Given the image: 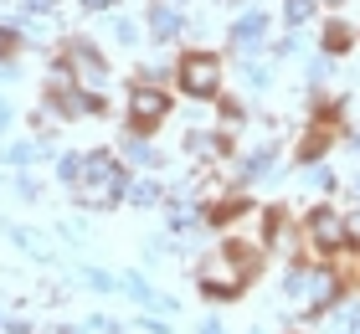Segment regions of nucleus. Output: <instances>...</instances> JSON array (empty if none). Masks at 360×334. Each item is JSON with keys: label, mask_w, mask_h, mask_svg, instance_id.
I'll return each instance as SVG.
<instances>
[{"label": "nucleus", "mask_w": 360, "mask_h": 334, "mask_svg": "<svg viewBox=\"0 0 360 334\" xmlns=\"http://www.w3.org/2000/svg\"><path fill=\"white\" fill-rule=\"evenodd\" d=\"M263 252L268 242H248V237H226L221 247H211V252L195 262V288H201L211 304H232L252 288V278L263 273Z\"/></svg>", "instance_id": "nucleus-1"}, {"label": "nucleus", "mask_w": 360, "mask_h": 334, "mask_svg": "<svg viewBox=\"0 0 360 334\" xmlns=\"http://www.w3.org/2000/svg\"><path fill=\"white\" fill-rule=\"evenodd\" d=\"M340 298H345V278L330 262H293L283 273V304L299 319H324Z\"/></svg>", "instance_id": "nucleus-2"}, {"label": "nucleus", "mask_w": 360, "mask_h": 334, "mask_svg": "<svg viewBox=\"0 0 360 334\" xmlns=\"http://www.w3.org/2000/svg\"><path fill=\"white\" fill-rule=\"evenodd\" d=\"M129 191V165L113 155V149H88L83 155V180L72 186V200L83 211H108L119 206Z\"/></svg>", "instance_id": "nucleus-3"}, {"label": "nucleus", "mask_w": 360, "mask_h": 334, "mask_svg": "<svg viewBox=\"0 0 360 334\" xmlns=\"http://www.w3.org/2000/svg\"><path fill=\"white\" fill-rule=\"evenodd\" d=\"M52 77H72L77 88H108V57L98 52L88 37H68L62 41V52L52 57Z\"/></svg>", "instance_id": "nucleus-4"}, {"label": "nucleus", "mask_w": 360, "mask_h": 334, "mask_svg": "<svg viewBox=\"0 0 360 334\" xmlns=\"http://www.w3.org/2000/svg\"><path fill=\"white\" fill-rule=\"evenodd\" d=\"M304 242L314 247L319 257H340L350 247V216L330 206V200H319V206L304 211Z\"/></svg>", "instance_id": "nucleus-5"}, {"label": "nucleus", "mask_w": 360, "mask_h": 334, "mask_svg": "<svg viewBox=\"0 0 360 334\" xmlns=\"http://www.w3.org/2000/svg\"><path fill=\"white\" fill-rule=\"evenodd\" d=\"M175 82H180V93L195 98V103H217L221 98V57L217 52H180L175 62Z\"/></svg>", "instance_id": "nucleus-6"}, {"label": "nucleus", "mask_w": 360, "mask_h": 334, "mask_svg": "<svg viewBox=\"0 0 360 334\" xmlns=\"http://www.w3.org/2000/svg\"><path fill=\"white\" fill-rule=\"evenodd\" d=\"M165 119H170V93L150 88V82H134V88H129V129L134 134H155Z\"/></svg>", "instance_id": "nucleus-7"}, {"label": "nucleus", "mask_w": 360, "mask_h": 334, "mask_svg": "<svg viewBox=\"0 0 360 334\" xmlns=\"http://www.w3.org/2000/svg\"><path fill=\"white\" fill-rule=\"evenodd\" d=\"M268 31H273V15L263 6H242L237 21H232V31H226V41H232L242 57H257L268 46Z\"/></svg>", "instance_id": "nucleus-8"}, {"label": "nucleus", "mask_w": 360, "mask_h": 334, "mask_svg": "<svg viewBox=\"0 0 360 334\" xmlns=\"http://www.w3.org/2000/svg\"><path fill=\"white\" fill-rule=\"evenodd\" d=\"M186 31H191L186 11L165 6V0H150V6H144V37H150L155 46H175L180 37H186Z\"/></svg>", "instance_id": "nucleus-9"}, {"label": "nucleus", "mask_w": 360, "mask_h": 334, "mask_svg": "<svg viewBox=\"0 0 360 334\" xmlns=\"http://www.w3.org/2000/svg\"><path fill=\"white\" fill-rule=\"evenodd\" d=\"M119 160L129 165V170H160V165H165V155H160V149L150 144V134H134V129H124V139H119Z\"/></svg>", "instance_id": "nucleus-10"}, {"label": "nucleus", "mask_w": 360, "mask_h": 334, "mask_svg": "<svg viewBox=\"0 0 360 334\" xmlns=\"http://www.w3.org/2000/svg\"><path fill=\"white\" fill-rule=\"evenodd\" d=\"M119 293H129L139 309H150V314H175L180 304L175 298H165V293H155V283L144 278V273H119Z\"/></svg>", "instance_id": "nucleus-11"}, {"label": "nucleus", "mask_w": 360, "mask_h": 334, "mask_svg": "<svg viewBox=\"0 0 360 334\" xmlns=\"http://www.w3.org/2000/svg\"><path fill=\"white\" fill-rule=\"evenodd\" d=\"M165 226H170V237H186V231H195V226H206V200H170L165 195Z\"/></svg>", "instance_id": "nucleus-12"}, {"label": "nucleus", "mask_w": 360, "mask_h": 334, "mask_svg": "<svg viewBox=\"0 0 360 334\" xmlns=\"http://www.w3.org/2000/svg\"><path fill=\"white\" fill-rule=\"evenodd\" d=\"M278 175V144H257L237 160V180L242 186H257V180H273Z\"/></svg>", "instance_id": "nucleus-13"}, {"label": "nucleus", "mask_w": 360, "mask_h": 334, "mask_svg": "<svg viewBox=\"0 0 360 334\" xmlns=\"http://www.w3.org/2000/svg\"><path fill=\"white\" fill-rule=\"evenodd\" d=\"M355 41H360V31L355 26H345V21H340V15H330V21H324V31H319V52L324 57H350L355 52Z\"/></svg>", "instance_id": "nucleus-14"}, {"label": "nucleus", "mask_w": 360, "mask_h": 334, "mask_svg": "<svg viewBox=\"0 0 360 334\" xmlns=\"http://www.w3.org/2000/svg\"><path fill=\"white\" fill-rule=\"evenodd\" d=\"M165 186H160V180L155 175H129V191H124V200H129V206H134V211H150V206H165Z\"/></svg>", "instance_id": "nucleus-15"}, {"label": "nucleus", "mask_w": 360, "mask_h": 334, "mask_svg": "<svg viewBox=\"0 0 360 334\" xmlns=\"http://www.w3.org/2000/svg\"><path fill=\"white\" fill-rule=\"evenodd\" d=\"M324 334H360V298H340V304L324 314Z\"/></svg>", "instance_id": "nucleus-16"}, {"label": "nucleus", "mask_w": 360, "mask_h": 334, "mask_svg": "<svg viewBox=\"0 0 360 334\" xmlns=\"http://www.w3.org/2000/svg\"><path fill=\"white\" fill-rule=\"evenodd\" d=\"M6 237L21 247L26 257H37V262H52V237L46 231H31V226H6Z\"/></svg>", "instance_id": "nucleus-17"}, {"label": "nucleus", "mask_w": 360, "mask_h": 334, "mask_svg": "<svg viewBox=\"0 0 360 334\" xmlns=\"http://www.w3.org/2000/svg\"><path fill=\"white\" fill-rule=\"evenodd\" d=\"M41 160V149H37V139H11L6 149H0V165H11L15 175L21 170H31V165Z\"/></svg>", "instance_id": "nucleus-18"}, {"label": "nucleus", "mask_w": 360, "mask_h": 334, "mask_svg": "<svg viewBox=\"0 0 360 334\" xmlns=\"http://www.w3.org/2000/svg\"><path fill=\"white\" fill-rule=\"evenodd\" d=\"M52 175H57V186H77V180H83V155H77V149H57L52 155Z\"/></svg>", "instance_id": "nucleus-19"}, {"label": "nucleus", "mask_w": 360, "mask_h": 334, "mask_svg": "<svg viewBox=\"0 0 360 334\" xmlns=\"http://www.w3.org/2000/svg\"><path fill=\"white\" fill-rule=\"evenodd\" d=\"M237 77H242V88H248V93H268V88H273V67L257 62V57H242Z\"/></svg>", "instance_id": "nucleus-20"}, {"label": "nucleus", "mask_w": 360, "mask_h": 334, "mask_svg": "<svg viewBox=\"0 0 360 334\" xmlns=\"http://www.w3.org/2000/svg\"><path fill=\"white\" fill-rule=\"evenodd\" d=\"M304 77H309V93H324L330 88V77H335V57H309V67H304Z\"/></svg>", "instance_id": "nucleus-21"}, {"label": "nucleus", "mask_w": 360, "mask_h": 334, "mask_svg": "<svg viewBox=\"0 0 360 334\" xmlns=\"http://www.w3.org/2000/svg\"><path fill=\"white\" fill-rule=\"evenodd\" d=\"M314 15H319V0H283V21H288V31H304Z\"/></svg>", "instance_id": "nucleus-22"}, {"label": "nucleus", "mask_w": 360, "mask_h": 334, "mask_svg": "<svg viewBox=\"0 0 360 334\" xmlns=\"http://www.w3.org/2000/svg\"><path fill=\"white\" fill-rule=\"evenodd\" d=\"M108 37L119 41V46H139V41H144V31H139L134 15H113V21H108Z\"/></svg>", "instance_id": "nucleus-23"}, {"label": "nucleus", "mask_w": 360, "mask_h": 334, "mask_svg": "<svg viewBox=\"0 0 360 334\" xmlns=\"http://www.w3.org/2000/svg\"><path fill=\"white\" fill-rule=\"evenodd\" d=\"M170 77H175V62H144V67H134V82H150V88H165Z\"/></svg>", "instance_id": "nucleus-24"}, {"label": "nucleus", "mask_w": 360, "mask_h": 334, "mask_svg": "<svg viewBox=\"0 0 360 334\" xmlns=\"http://www.w3.org/2000/svg\"><path fill=\"white\" fill-rule=\"evenodd\" d=\"M340 278H345V288H360V242L340 252Z\"/></svg>", "instance_id": "nucleus-25"}, {"label": "nucleus", "mask_w": 360, "mask_h": 334, "mask_svg": "<svg viewBox=\"0 0 360 334\" xmlns=\"http://www.w3.org/2000/svg\"><path fill=\"white\" fill-rule=\"evenodd\" d=\"M304 186H309V191H335V170H330L324 160L304 165Z\"/></svg>", "instance_id": "nucleus-26"}, {"label": "nucleus", "mask_w": 360, "mask_h": 334, "mask_svg": "<svg viewBox=\"0 0 360 334\" xmlns=\"http://www.w3.org/2000/svg\"><path fill=\"white\" fill-rule=\"evenodd\" d=\"M83 283L93 293H119V273H103V267H83Z\"/></svg>", "instance_id": "nucleus-27"}, {"label": "nucleus", "mask_w": 360, "mask_h": 334, "mask_svg": "<svg viewBox=\"0 0 360 334\" xmlns=\"http://www.w3.org/2000/svg\"><path fill=\"white\" fill-rule=\"evenodd\" d=\"M11 191H15V195H21V200H26V206H31V200H41V180H37V175H31V170H21V175H15V180H11Z\"/></svg>", "instance_id": "nucleus-28"}, {"label": "nucleus", "mask_w": 360, "mask_h": 334, "mask_svg": "<svg viewBox=\"0 0 360 334\" xmlns=\"http://www.w3.org/2000/svg\"><path fill=\"white\" fill-rule=\"evenodd\" d=\"M15 46H21V31H15L11 21H0V62H11Z\"/></svg>", "instance_id": "nucleus-29"}, {"label": "nucleus", "mask_w": 360, "mask_h": 334, "mask_svg": "<svg viewBox=\"0 0 360 334\" xmlns=\"http://www.w3.org/2000/svg\"><path fill=\"white\" fill-rule=\"evenodd\" d=\"M15 11H26V15H41V21H52V15H57V0H21Z\"/></svg>", "instance_id": "nucleus-30"}, {"label": "nucleus", "mask_w": 360, "mask_h": 334, "mask_svg": "<svg viewBox=\"0 0 360 334\" xmlns=\"http://www.w3.org/2000/svg\"><path fill=\"white\" fill-rule=\"evenodd\" d=\"M83 329H88V334H124V324H119V319H108V314H93Z\"/></svg>", "instance_id": "nucleus-31"}, {"label": "nucleus", "mask_w": 360, "mask_h": 334, "mask_svg": "<svg viewBox=\"0 0 360 334\" xmlns=\"http://www.w3.org/2000/svg\"><path fill=\"white\" fill-rule=\"evenodd\" d=\"M293 52H304V31H288L283 41H273V57H293Z\"/></svg>", "instance_id": "nucleus-32"}, {"label": "nucleus", "mask_w": 360, "mask_h": 334, "mask_svg": "<svg viewBox=\"0 0 360 334\" xmlns=\"http://www.w3.org/2000/svg\"><path fill=\"white\" fill-rule=\"evenodd\" d=\"M134 329H139V334H175V329L165 324V314H144V319H139Z\"/></svg>", "instance_id": "nucleus-33"}, {"label": "nucleus", "mask_w": 360, "mask_h": 334, "mask_svg": "<svg viewBox=\"0 0 360 334\" xmlns=\"http://www.w3.org/2000/svg\"><path fill=\"white\" fill-rule=\"evenodd\" d=\"M11 124H15V108L6 103V98H0V139H6V134H11Z\"/></svg>", "instance_id": "nucleus-34"}, {"label": "nucleus", "mask_w": 360, "mask_h": 334, "mask_svg": "<svg viewBox=\"0 0 360 334\" xmlns=\"http://www.w3.org/2000/svg\"><path fill=\"white\" fill-rule=\"evenodd\" d=\"M119 0H77V11H88V15H98V11H113Z\"/></svg>", "instance_id": "nucleus-35"}, {"label": "nucleus", "mask_w": 360, "mask_h": 334, "mask_svg": "<svg viewBox=\"0 0 360 334\" xmlns=\"http://www.w3.org/2000/svg\"><path fill=\"white\" fill-rule=\"evenodd\" d=\"M15 77H21V67H15V57H11V62H0V88H6V82H15Z\"/></svg>", "instance_id": "nucleus-36"}, {"label": "nucleus", "mask_w": 360, "mask_h": 334, "mask_svg": "<svg viewBox=\"0 0 360 334\" xmlns=\"http://www.w3.org/2000/svg\"><path fill=\"white\" fill-rule=\"evenodd\" d=\"M6 334H31V324L26 319H6Z\"/></svg>", "instance_id": "nucleus-37"}, {"label": "nucleus", "mask_w": 360, "mask_h": 334, "mask_svg": "<svg viewBox=\"0 0 360 334\" xmlns=\"http://www.w3.org/2000/svg\"><path fill=\"white\" fill-rule=\"evenodd\" d=\"M201 334H226V329H221V319H217V314H211V319L201 324Z\"/></svg>", "instance_id": "nucleus-38"}, {"label": "nucleus", "mask_w": 360, "mask_h": 334, "mask_svg": "<svg viewBox=\"0 0 360 334\" xmlns=\"http://www.w3.org/2000/svg\"><path fill=\"white\" fill-rule=\"evenodd\" d=\"M211 6H226V11H242V6H252V0H211Z\"/></svg>", "instance_id": "nucleus-39"}, {"label": "nucleus", "mask_w": 360, "mask_h": 334, "mask_svg": "<svg viewBox=\"0 0 360 334\" xmlns=\"http://www.w3.org/2000/svg\"><path fill=\"white\" fill-rule=\"evenodd\" d=\"M46 334H83V324H57V329H46Z\"/></svg>", "instance_id": "nucleus-40"}, {"label": "nucleus", "mask_w": 360, "mask_h": 334, "mask_svg": "<svg viewBox=\"0 0 360 334\" xmlns=\"http://www.w3.org/2000/svg\"><path fill=\"white\" fill-rule=\"evenodd\" d=\"M319 6H330V11H340V6H350V0H319Z\"/></svg>", "instance_id": "nucleus-41"}, {"label": "nucleus", "mask_w": 360, "mask_h": 334, "mask_svg": "<svg viewBox=\"0 0 360 334\" xmlns=\"http://www.w3.org/2000/svg\"><path fill=\"white\" fill-rule=\"evenodd\" d=\"M165 6H175V11H186V6H191V0H165Z\"/></svg>", "instance_id": "nucleus-42"}, {"label": "nucleus", "mask_w": 360, "mask_h": 334, "mask_svg": "<svg viewBox=\"0 0 360 334\" xmlns=\"http://www.w3.org/2000/svg\"><path fill=\"white\" fill-rule=\"evenodd\" d=\"M350 195H355V200H360V175H355V186H350Z\"/></svg>", "instance_id": "nucleus-43"}, {"label": "nucleus", "mask_w": 360, "mask_h": 334, "mask_svg": "<svg viewBox=\"0 0 360 334\" xmlns=\"http://www.w3.org/2000/svg\"><path fill=\"white\" fill-rule=\"evenodd\" d=\"M0 329H6V314H0Z\"/></svg>", "instance_id": "nucleus-44"}, {"label": "nucleus", "mask_w": 360, "mask_h": 334, "mask_svg": "<svg viewBox=\"0 0 360 334\" xmlns=\"http://www.w3.org/2000/svg\"><path fill=\"white\" fill-rule=\"evenodd\" d=\"M293 334H299V329H293Z\"/></svg>", "instance_id": "nucleus-45"}]
</instances>
